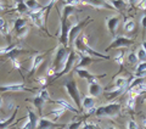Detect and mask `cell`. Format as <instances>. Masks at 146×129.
<instances>
[{
	"label": "cell",
	"instance_id": "6da1fadb",
	"mask_svg": "<svg viewBox=\"0 0 146 129\" xmlns=\"http://www.w3.org/2000/svg\"><path fill=\"white\" fill-rule=\"evenodd\" d=\"M122 110V105L121 102H110L105 106H100V107L96 108L95 111V116L101 118V117H116L118 113L121 112Z\"/></svg>",
	"mask_w": 146,
	"mask_h": 129
},
{
	"label": "cell",
	"instance_id": "7a4b0ae2",
	"mask_svg": "<svg viewBox=\"0 0 146 129\" xmlns=\"http://www.w3.org/2000/svg\"><path fill=\"white\" fill-rule=\"evenodd\" d=\"M74 48L77 51H79L80 55H88V56H96V57H102L105 60H110L108 56L106 55H102L98 51H95L93 48H90L88 44H86V40L85 38H77L76 41H74Z\"/></svg>",
	"mask_w": 146,
	"mask_h": 129
},
{
	"label": "cell",
	"instance_id": "3957f363",
	"mask_svg": "<svg viewBox=\"0 0 146 129\" xmlns=\"http://www.w3.org/2000/svg\"><path fill=\"white\" fill-rule=\"evenodd\" d=\"M65 88L67 89V93L68 95L71 96V99L73 100V102L76 104L77 108L79 110H83L82 107V100H80V94H79V90H78V86H77V83L74 79H70V80H66L63 83Z\"/></svg>",
	"mask_w": 146,
	"mask_h": 129
},
{
	"label": "cell",
	"instance_id": "277c9868",
	"mask_svg": "<svg viewBox=\"0 0 146 129\" xmlns=\"http://www.w3.org/2000/svg\"><path fill=\"white\" fill-rule=\"evenodd\" d=\"M134 44V40L133 39H129L127 38V37H123V35H117L115 40L112 41L111 44H110V47L106 48V51L111 49H118V48H128L130 47V45Z\"/></svg>",
	"mask_w": 146,
	"mask_h": 129
},
{
	"label": "cell",
	"instance_id": "5b68a950",
	"mask_svg": "<svg viewBox=\"0 0 146 129\" xmlns=\"http://www.w3.org/2000/svg\"><path fill=\"white\" fill-rule=\"evenodd\" d=\"M67 49L65 47H58L56 50V54H55V57H54V64H52V68L55 71H57L58 68L61 67V64L63 63V61H66L67 59ZM65 64V63H63Z\"/></svg>",
	"mask_w": 146,
	"mask_h": 129
},
{
	"label": "cell",
	"instance_id": "8992f818",
	"mask_svg": "<svg viewBox=\"0 0 146 129\" xmlns=\"http://www.w3.org/2000/svg\"><path fill=\"white\" fill-rule=\"evenodd\" d=\"M46 7H39L34 11L29 12V18L32 20V22L38 27V28H43L44 26V12Z\"/></svg>",
	"mask_w": 146,
	"mask_h": 129
},
{
	"label": "cell",
	"instance_id": "52a82bcc",
	"mask_svg": "<svg viewBox=\"0 0 146 129\" xmlns=\"http://www.w3.org/2000/svg\"><path fill=\"white\" fill-rule=\"evenodd\" d=\"M89 20H86V21H83V22H78V23H74V25H72V27L70 28V33H68V45H71L73 44V41H76V39L78 38V34H79V32L83 29V27L88 23Z\"/></svg>",
	"mask_w": 146,
	"mask_h": 129
},
{
	"label": "cell",
	"instance_id": "ba28073f",
	"mask_svg": "<svg viewBox=\"0 0 146 129\" xmlns=\"http://www.w3.org/2000/svg\"><path fill=\"white\" fill-rule=\"evenodd\" d=\"M10 91H33L27 88L25 83H10V84L0 85V93H10Z\"/></svg>",
	"mask_w": 146,
	"mask_h": 129
},
{
	"label": "cell",
	"instance_id": "9c48e42d",
	"mask_svg": "<svg viewBox=\"0 0 146 129\" xmlns=\"http://www.w3.org/2000/svg\"><path fill=\"white\" fill-rule=\"evenodd\" d=\"M77 57H78L77 51H71L70 54H68V56H67L66 61H65V68L61 70L60 72H57V74H56V77H55V78H58V77H61V76H63V74H66V73L70 72L72 70L73 64H74V61L77 60Z\"/></svg>",
	"mask_w": 146,
	"mask_h": 129
},
{
	"label": "cell",
	"instance_id": "30bf717a",
	"mask_svg": "<svg viewBox=\"0 0 146 129\" xmlns=\"http://www.w3.org/2000/svg\"><path fill=\"white\" fill-rule=\"evenodd\" d=\"M38 116L32 111V110L28 108V121H27L23 126H22L21 129H36V126H38Z\"/></svg>",
	"mask_w": 146,
	"mask_h": 129
},
{
	"label": "cell",
	"instance_id": "8fae6325",
	"mask_svg": "<svg viewBox=\"0 0 146 129\" xmlns=\"http://www.w3.org/2000/svg\"><path fill=\"white\" fill-rule=\"evenodd\" d=\"M121 18L118 16H111V17H107L106 20V26H107V29L110 31V33L112 34V37L116 38V29H117V26L119 23Z\"/></svg>",
	"mask_w": 146,
	"mask_h": 129
},
{
	"label": "cell",
	"instance_id": "7c38bea8",
	"mask_svg": "<svg viewBox=\"0 0 146 129\" xmlns=\"http://www.w3.org/2000/svg\"><path fill=\"white\" fill-rule=\"evenodd\" d=\"M76 73L78 74L80 78H84V79L88 80V83L90 84V83H93V82H98V76H95V74H91V73L89 71H86L85 68H77L76 70Z\"/></svg>",
	"mask_w": 146,
	"mask_h": 129
},
{
	"label": "cell",
	"instance_id": "4fadbf2b",
	"mask_svg": "<svg viewBox=\"0 0 146 129\" xmlns=\"http://www.w3.org/2000/svg\"><path fill=\"white\" fill-rule=\"evenodd\" d=\"M55 127H65V124H63V126H60V124H56V123H54L52 121H50L49 118L42 117L39 119V122H38L36 129H51V128H55Z\"/></svg>",
	"mask_w": 146,
	"mask_h": 129
},
{
	"label": "cell",
	"instance_id": "5bb4252c",
	"mask_svg": "<svg viewBox=\"0 0 146 129\" xmlns=\"http://www.w3.org/2000/svg\"><path fill=\"white\" fill-rule=\"evenodd\" d=\"M44 61V54H36L33 56V60H32V64L29 68V74H33V73L38 70V67L43 63Z\"/></svg>",
	"mask_w": 146,
	"mask_h": 129
},
{
	"label": "cell",
	"instance_id": "9a60e30c",
	"mask_svg": "<svg viewBox=\"0 0 146 129\" xmlns=\"http://www.w3.org/2000/svg\"><path fill=\"white\" fill-rule=\"evenodd\" d=\"M88 91H89V95L91 98H98V96H100L102 93V86L100 85L98 82H93L89 84Z\"/></svg>",
	"mask_w": 146,
	"mask_h": 129
},
{
	"label": "cell",
	"instance_id": "2e32d148",
	"mask_svg": "<svg viewBox=\"0 0 146 129\" xmlns=\"http://www.w3.org/2000/svg\"><path fill=\"white\" fill-rule=\"evenodd\" d=\"M95 106V99L91 98V96H85L83 99V102H82V107L84 110L88 111V113H91V112H95L96 108L94 107Z\"/></svg>",
	"mask_w": 146,
	"mask_h": 129
},
{
	"label": "cell",
	"instance_id": "e0dca14e",
	"mask_svg": "<svg viewBox=\"0 0 146 129\" xmlns=\"http://www.w3.org/2000/svg\"><path fill=\"white\" fill-rule=\"evenodd\" d=\"M94 61H95L94 57L88 56V55H80L79 61H78V63L76 64V70L77 68H85L88 64H90L91 62H94Z\"/></svg>",
	"mask_w": 146,
	"mask_h": 129
},
{
	"label": "cell",
	"instance_id": "ac0fdd59",
	"mask_svg": "<svg viewBox=\"0 0 146 129\" xmlns=\"http://www.w3.org/2000/svg\"><path fill=\"white\" fill-rule=\"evenodd\" d=\"M55 104H57V105H60V107H62V108H65L66 111H72V112H76V113H78L79 112V110L77 108V107H74V106H72L71 104H68L66 100H63V99H58V100H56V101H54Z\"/></svg>",
	"mask_w": 146,
	"mask_h": 129
},
{
	"label": "cell",
	"instance_id": "d6986e66",
	"mask_svg": "<svg viewBox=\"0 0 146 129\" xmlns=\"http://www.w3.org/2000/svg\"><path fill=\"white\" fill-rule=\"evenodd\" d=\"M143 93H146V84L143 83V84H140L138 86H135V88L128 90V94L129 96H133V98H136L139 94H143Z\"/></svg>",
	"mask_w": 146,
	"mask_h": 129
},
{
	"label": "cell",
	"instance_id": "ffe728a7",
	"mask_svg": "<svg viewBox=\"0 0 146 129\" xmlns=\"http://www.w3.org/2000/svg\"><path fill=\"white\" fill-rule=\"evenodd\" d=\"M32 102H33V106L34 107H36V110H38V112L39 114H42L43 113V106L45 104V101L43 99H40L38 95H35L33 99H32Z\"/></svg>",
	"mask_w": 146,
	"mask_h": 129
},
{
	"label": "cell",
	"instance_id": "44dd1931",
	"mask_svg": "<svg viewBox=\"0 0 146 129\" xmlns=\"http://www.w3.org/2000/svg\"><path fill=\"white\" fill-rule=\"evenodd\" d=\"M115 88L125 90L128 88V80H127V78H124V77H118V78H116V80H115Z\"/></svg>",
	"mask_w": 146,
	"mask_h": 129
},
{
	"label": "cell",
	"instance_id": "7402d4cb",
	"mask_svg": "<svg viewBox=\"0 0 146 129\" xmlns=\"http://www.w3.org/2000/svg\"><path fill=\"white\" fill-rule=\"evenodd\" d=\"M17 107H16V110H15V112H13L10 117H9L7 119H5V121H0V129H6L10 124L15 121V118H16V114H17Z\"/></svg>",
	"mask_w": 146,
	"mask_h": 129
},
{
	"label": "cell",
	"instance_id": "603a6c76",
	"mask_svg": "<svg viewBox=\"0 0 146 129\" xmlns=\"http://www.w3.org/2000/svg\"><path fill=\"white\" fill-rule=\"evenodd\" d=\"M25 27H27V21L22 17H17L15 23H13V29H15V32L21 31L22 28H25Z\"/></svg>",
	"mask_w": 146,
	"mask_h": 129
},
{
	"label": "cell",
	"instance_id": "cb8c5ba5",
	"mask_svg": "<svg viewBox=\"0 0 146 129\" xmlns=\"http://www.w3.org/2000/svg\"><path fill=\"white\" fill-rule=\"evenodd\" d=\"M123 29H124V32H127V33H131V32H134V29H135V22H134V20L128 18V20L124 22Z\"/></svg>",
	"mask_w": 146,
	"mask_h": 129
},
{
	"label": "cell",
	"instance_id": "d4e9b609",
	"mask_svg": "<svg viewBox=\"0 0 146 129\" xmlns=\"http://www.w3.org/2000/svg\"><path fill=\"white\" fill-rule=\"evenodd\" d=\"M66 113V110L65 108H62V107H58V108H55L52 110L51 112H50V116H51L52 118H60L61 116H63V114Z\"/></svg>",
	"mask_w": 146,
	"mask_h": 129
},
{
	"label": "cell",
	"instance_id": "484cf974",
	"mask_svg": "<svg viewBox=\"0 0 146 129\" xmlns=\"http://www.w3.org/2000/svg\"><path fill=\"white\" fill-rule=\"evenodd\" d=\"M21 53H25V50L23 49H21V48H18V47H16L15 49L12 50V51H10L7 55H6V57H9L10 60H12V59H17V56L20 55Z\"/></svg>",
	"mask_w": 146,
	"mask_h": 129
},
{
	"label": "cell",
	"instance_id": "4316f807",
	"mask_svg": "<svg viewBox=\"0 0 146 129\" xmlns=\"http://www.w3.org/2000/svg\"><path fill=\"white\" fill-rule=\"evenodd\" d=\"M124 90H122V89H118V88H115V89H112L111 91H108V93L106 94V98L108 99V100H112V99H115V98H117L119 94H122Z\"/></svg>",
	"mask_w": 146,
	"mask_h": 129
},
{
	"label": "cell",
	"instance_id": "83f0119b",
	"mask_svg": "<svg viewBox=\"0 0 146 129\" xmlns=\"http://www.w3.org/2000/svg\"><path fill=\"white\" fill-rule=\"evenodd\" d=\"M36 95H38L40 99H43V100L45 101V102H46V101H49V100H51V99H50V94H49V91H48L46 89H45V88L40 89V90L38 91V94H36Z\"/></svg>",
	"mask_w": 146,
	"mask_h": 129
},
{
	"label": "cell",
	"instance_id": "f1b7e54d",
	"mask_svg": "<svg viewBox=\"0 0 146 129\" xmlns=\"http://www.w3.org/2000/svg\"><path fill=\"white\" fill-rule=\"evenodd\" d=\"M15 48H16V45H7V47L0 48V56H6V55L10 51H12Z\"/></svg>",
	"mask_w": 146,
	"mask_h": 129
},
{
	"label": "cell",
	"instance_id": "f546056e",
	"mask_svg": "<svg viewBox=\"0 0 146 129\" xmlns=\"http://www.w3.org/2000/svg\"><path fill=\"white\" fill-rule=\"evenodd\" d=\"M146 72V62H139L138 67L135 70V77L141 74V73H145Z\"/></svg>",
	"mask_w": 146,
	"mask_h": 129
},
{
	"label": "cell",
	"instance_id": "4dcf8cb0",
	"mask_svg": "<svg viewBox=\"0 0 146 129\" xmlns=\"http://www.w3.org/2000/svg\"><path fill=\"white\" fill-rule=\"evenodd\" d=\"M25 4H26L27 7L31 9L32 11H34V10H36V9L40 7L39 4H38V1H32V0H27V1H25Z\"/></svg>",
	"mask_w": 146,
	"mask_h": 129
},
{
	"label": "cell",
	"instance_id": "1f68e13d",
	"mask_svg": "<svg viewBox=\"0 0 146 129\" xmlns=\"http://www.w3.org/2000/svg\"><path fill=\"white\" fill-rule=\"evenodd\" d=\"M15 9H16V11H17V12H20V13H25V12L27 11V9H28V7L26 6L25 1H18Z\"/></svg>",
	"mask_w": 146,
	"mask_h": 129
},
{
	"label": "cell",
	"instance_id": "d6a6232c",
	"mask_svg": "<svg viewBox=\"0 0 146 129\" xmlns=\"http://www.w3.org/2000/svg\"><path fill=\"white\" fill-rule=\"evenodd\" d=\"M136 56H138L139 62H146V51H145L143 48L138 50V53H136Z\"/></svg>",
	"mask_w": 146,
	"mask_h": 129
},
{
	"label": "cell",
	"instance_id": "836d02e7",
	"mask_svg": "<svg viewBox=\"0 0 146 129\" xmlns=\"http://www.w3.org/2000/svg\"><path fill=\"white\" fill-rule=\"evenodd\" d=\"M128 62L130 63H138L139 60H138V56H136V53H129L128 54Z\"/></svg>",
	"mask_w": 146,
	"mask_h": 129
},
{
	"label": "cell",
	"instance_id": "e575fe53",
	"mask_svg": "<svg viewBox=\"0 0 146 129\" xmlns=\"http://www.w3.org/2000/svg\"><path fill=\"white\" fill-rule=\"evenodd\" d=\"M113 60H115L118 64H123V60H124V51H123V50H122V51H119L115 56V59H113Z\"/></svg>",
	"mask_w": 146,
	"mask_h": 129
},
{
	"label": "cell",
	"instance_id": "d590c367",
	"mask_svg": "<svg viewBox=\"0 0 146 129\" xmlns=\"http://www.w3.org/2000/svg\"><path fill=\"white\" fill-rule=\"evenodd\" d=\"M135 101H136V98L129 96L128 100H127V107L130 108V110H134V107H135Z\"/></svg>",
	"mask_w": 146,
	"mask_h": 129
},
{
	"label": "cell",
	"instance_id": "8d00e7d4",
	"mask_svg": "<svg viewBox=\"0 0 146 129\" xmlns=\"http://www.w3.org/2000/svg\"><path fill=\"white\" fill-rule=\"evenodd\" d=\"M28 32H29V28L28 27H25V28H22L21 31L16 32V35H17V38H25V37L28 34Z\"/></svg>",
	"mask_w": 146,
	"mask_h": 129
},
{
	"label": "cell",
	"instance_id": "74e56055",
	"mask_svg": "<svg viewBox=\"0 0 146 129\" xmlns=\"http://www.w3.org/2000/svg\"><path fill=\"white\" fill-rule=\"evenodd\" d=\"M106 4L108 5H113V9H122L124 6V1H106Z\"/></svg>",
	"mask_w": 146,
	"mask_h": 129
},
{
	"label": "cell",
	"instance_id": "f35d334b",
	"mask_svg": "<svg viewBox=\"0 0 146 129\" xmlns=\"http://www.w3.org/2000/svg\"><path fill=\"white\" fill-rule=\"evenodd\" d=\"M127 129H139V126L135 121H129L127 123Z\"/></svg>",
	"mask_w": 146,
	"mask_h": 129
},
{
	"label": "cell",
	"instance_id": "ab89813d",
	"mask_svg": "<svg viewBox=\"0 0 146 129\" xmlns=\"http://www.w3.org/2000/svg\"><path fill=\"white\" fill-rule=\"evenodd\" d=\"M0 33H1L4 37L9 35V26H7V23H5L1 27V28H0Z\"/></svg>",
	"mask_w": 146,
	"mask_h": 129
},
{
	"label": "cell",
	"instance_id": "60d3db41",
	"mask_svg": "<svg viewBox=\"0 0 146 129\" xmlns=\"http://www.w3.org/2000/svg\"><path fill=\"white\" fill-rule=\"evenodd\" d=\"M12 61V66H13V68H16V70H22V66H21V63L17 61V59H12L11 60Z\"/></svg>",
	"mask_w": 146,
	"mask_h": 129
},
{
	"label": "cell",
	"instance_id": "b9f144b4",
	"mask_svg": "<svg viewBox=\"0 0 146 129\" xmlns=\"http://www.w3.org/2000/svg\"><path fill=\"white\" fill-rule=\"evenodd\" d=\"M36 80H38V83H39V84L42 85V86H44V85L48 83V79H46L45 77H38V79H36Z\"/></svg>",
	"mask_w": 146,
	"mask_h": 129
},
{
	"label": "cell",
	"instance_id": "7bdbcfd3",
	"mask_svg": "<svg viewBox=\"0 0 146 129\" xmlns=\"http://www.w3.org/2000/svg\"><path fill=\"white\" fill-rule=\"evenodd\" d=\"M140 25H141V27H143V29L146 31V15L141 16V18H140Z\"/></svg>",
	"mask_w": 146,
	"mask_h": 129
},
{
	"label": "cell",
	"instance_id": "ee69618b",
	"mask_svg": "<svg viewBox=\"0 0 146 129\" xmlns=\"http://www.w3.org/2000/svg\"><path fill=\"white\" fill-rule=\"evenodd\" d=\"M136 5H138V7L141 9V10H146V1H138Z\"/></svg>",
	"mask_w": 146,
	"mask_h": 129
},
{
	"label": "cell",
	"instance_id": "f6af8a7d",
	"mask_svg": "<svg viewBox=\"0 0 146 129\" xmlns=\"http://www.w3.org/2000/svg\"><path fill=\"white\" fill-rule=\"evenodd\" d=\"M95 128L96 127L93 123H84V127H83V129H95Z\"/></svg>",
	"mask_w": 146,
	"mask_h": 129
},
{
	"label": "cell",
	"instance_id": "bcb514c9",
	"mask_svg": "<svg viewBox=\"0 0 146 129\" xmlns=\"http://www.w3.org/2000/svg\"><path fill=\"white\" fill-rule=\"evenodd\" d=\"M5 23H6L5 20H4V18H3L1 16H0V28H1V27H3L4 25H5Z\"/></svg>",
	"mask_w": 146,
	"mask_h": 129
},
{
	"label": "cell",
	"instance_id": "7dc6e473",
	"mask_svg": "<svg viewBox=\"0 0 146 129\" xmlns=\"http://www.w3.org/2000/svg\"><path fill=\"white\" fill-rule=\"evenodd\" d=\"M143 49L146 51V40H144V41H143Z\"/></svg>",
	"mask_w": 146,
	"mask_h": 129
},
{
	"label": "cell",
	"instance_id": "c3c4849f",
	"mask_svg": "<svg viewBox=\"0 0 146 129\" xmlns=\"http://www.w3.org/2000/svg\"><path fill=\"white\" fill-rule=\"evenodd\" d=\"M143 127H144V129H146V118L143 121Z\"/></svg>",
	"mask_w": 146,
	"mask_h": 129
},
{
	"label": "cell",
	"instance_id": "681fc988",
	"mask_svg": "<svg viewBox=\"0 0 146 129\" xmlns=\"http://www.w3.org/2000/svg\"><path fill=\"white\" fill-rule=\"evenodd\" d=\"M1 105H3V98L0 96V107H1Z\"/></svg>",
	"mask_w": 146,
	"mask_h": 129
},
{
	"label": "cell",
	"instance_id": "f907efd6",
	"mask_svg": "<svg viewBox=\"0 0 146 129\" xmlns=\"http://www.w3.org/2000/svg\"><path fill=\"white\" fill-rule=\"evenodd\" d=\"M3 10H4V7L1 6V4H0V11H3Z\"/></svg>",
	"mask_w": 146,
	"mask_h": 129
},
{
	"label": "cell",
	"instance_id": "816d5d0a",
	"mask_svg": "<svg viewBox=\"0 0 146 129\" xmlns=\"http://www.w3.org/2000/svg\"><path fill=\"white\" fill-rule=\"evenodd\" d=\"M107 129H117V128H115V127H108Z\"/></svg>",
	"mask_w": 146,
	"mask_h": 129
},
{
	"label": "cell",
	"instance_id": "f5cc1de1",
	"mask_svg": "<svg viewBox=\"0 0 146 129\" xmlns=\"http://www.w3.org/2000/svg\"><path fill=\"white\" fill-rule=\"evenodd\" d=\"M145 102H146V99H145Z\"/></svg>",
	"mask_w": 146,
	"mask_h": 129
}]
</instances>
